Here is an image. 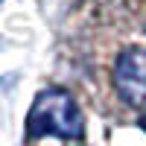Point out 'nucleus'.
<instances>
[{
  "label": "nucleus",
  "mask_w": 146,
  "mask_h": 146,
  "mask_svg": "<svg viewBox=\"0 0 146 146\" xmlns=\"http://www.w3.org/2000/svg\"><path fill=\"white\" fill-rule=\"evenodd\" d=\"M27 131L29 137H64V140H79L85 137V120L76 100L62 91V88H50L38 94V100L32 102V111L27 117Z\"/></svg>",
  "instance_id": "f257e3e1"
},
{
  "label": "nucleus",
  "mask_w": 146,
  "mask_h": 146,
  "mask_svg": "<svg viewBox=\"0 0 146 146\" xmlns=\"http://www.w3.org/2000/svg\"><path fill=\"white\" fill-rule=\"evenodd\" d=\"M114 91L131 108H146V47H126L114 62Z\"/></svg>",
  "instance_id": "f03ea898"
},
{
  "label": "nucleus",
  "mask_w": 146,
  "mask_h": 146,
  "mask_svg": "<svg viewBox=\"0 0 146 146\" xmlns=\"http://www.w3.org/2000/svg\"><path fill=\"white\" fill-rule=\"evenodd\" d=\"M140 129H143V131H146V117H143V120H140Z\"/></svg>",
  "instance_id": "7ed1b4c3"
}]
</instances>
